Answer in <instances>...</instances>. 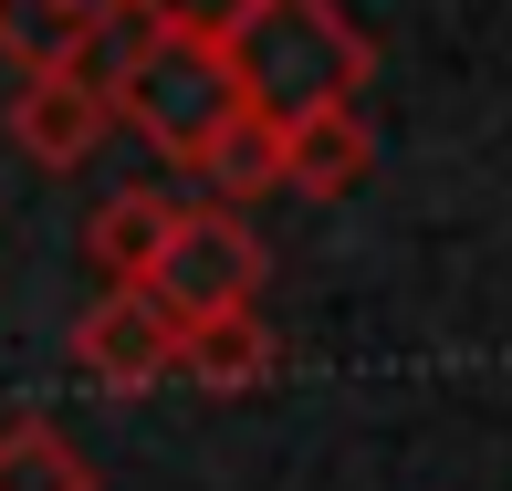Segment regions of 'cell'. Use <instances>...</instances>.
Listing matches in <instances>:
<instances>
[{
  "mask_svg": "<svg viewBox=\"0 0 512 491\" xmlns=\"http://www.w3.org/2000/svg\"><path fill=\"white\" fill-rule=\"evenodd\" d=\"M105 136H115L105 63H21V84H11V147L32 157L42 178L95 168V147H105Z\"/></svg>",
  "mask_w": 512,
  "mask_h": 491,
  "instance_id": "cell-4",
  "label": "cell"
},
{
  "mask_svg": "<svg viewBox=\"0 0 512 491\" xmlns=\"http://www.w3.org/2000/svg\"><path fill=\"white\" fill-rule=\"evenodd\" d=\"M230 11H241V0H126V21H147V32H199V42H220Z\"/></svg>",
  "mask_w": 512,
  "mask_h": 491,
  "instance_id": "cell-12",
  "label": "cell"
},
{
  "mask_svg": "<svg viewBox=\"0 0 512 491\" xmlns=\"http://www.w3.org/2000/svg\"><path fill=\"white\" fill-rule=\"evenodd\" d=\"M0 491H95V460L53 418H11L0 429Z\"/></svg>",
  "mask_w": 512,
  "mask_h": 491,
  "instance_id": "cell-11",
  "label": "cell"
},
{
  "mask_svg": "<svg viewBox=\"0 0 512 491\" xmlns=\"http://www.w3.org/2000/svg\"><path fill=\"white\" fill-rule=\"evenodd\" d=\"M366 168H377V136H366L356 105L283 115V189H304V199H345V189H366Z\"/></svg>",
  "mask_w": 512,
  "mask_h": 491,
  "instance_id": "cell-6",
  "label": "cell"
},
{
  "mask_svg": "<svg viewBox=\"0 0 512 491\" xmlns=\"http://www.w3.org/2000/svg\"><path fill=\"white\" fill-rule=\"evenodd\" d=\"M262 230L241 220V209H178V230H168V251H157V272H147V293L168 303L178 324H199V314H230V303H262Z\"/></svg>",
  "mask_w": 512,
  "mask_h": 491,
  "instance_id": "cell-3",
  "label": "cell"
},
{
  "mask_svg": "<svg viewBox=\"0 0 512 491\" xmlns=\"http://www.w3.org/2000/svg\"><path fill=\"white\" fill-rule=\"evenodd\" d=\"M220 63L241 84V105H262L283 126L314 105H356L377 74V42L345 21V0H241L220 32Z\"/></svg>",
  "mask_w": 512,
  "mask_h": 491,
  "instance_id": "cell-1",
  "label": "cell"
},
{
  "mask_svg": "<svg viewBox=\"0 0 512 491\" xmlns=\"http://www.w3.org/2000/svg\"><path fill=\"white\" fill-rule=\"evenodd\" d=\"M168 230H178V199L168 189H115L95 220H84V251H95L105 283H147L157 251H168Z\"/></svg>",
  "mask_w": 512,
  "mask_h": 491,
  "instance_id": "cell-10",
  "label": "cell"
},
{
  "mask_svg": "<svg viewBox=\"0 0 512 491\" xmlns=\"http://www.w3.org/2000/svg\"><path fill=\"white\" fill-rule=\"evenodd\" d=\"M105 105H115V126H136L157 157L189 168L209 136H220V115H241V84H230L220 42L126 21V42H105Z\"/></svg>",
  "mask_w": 512,
  "mask_h": 491,
  "instance_id": "cell-2",
  "label": "cell"
},
{
  "mask_svg": "<svg viewBox=\"0 0 512 491\" xmlns=\"http://www.w3.org/2000/svg\"><path fill=\"white\" fill-rule=\"evenodd\" d=\"M272 366H283V345H272L262 303H230V314L178 324V377H199L209 397H241V387H262Z\"/></svg>",
  "mask_w": 512,
  "mask_h": 491,
  "instance_id": "cell-8",
  "label": "cell"
},
{
  "mask_svg": "<svg viewBox=\"0 0 512 491\" xmlns=\"http://www.w3.org/2000/svg\"><path fill=\"white\" fill-rule=\"evenodd\" d=\"M189 178L220 209H241V199H262V189H283V126H272L262 105H241V115H220V136L189 157Z\"/></svg>",
  "mask_w": 512,
  "mask_h": 491,
  "instance_id": "cell-9",
  "label": "cell"
},
{
  "mask_svg": "<svg viewBox=\"0 0 512 491\" xmlns=\"http://www.w3.org/2000/svg\"><path fill=\"white\" fill-rule=\"evenodd\" d=\"M74 366L95 387H115V397H147L157 377H178V314L147 283H105L74 314Z\"/></svg>",
  "mask_w": 512,
  "mask_h": 491,
  "instance_id": "cell-5",
  "label": "cell"
},
{
  "mask_svg": "<svg viewBox=\"0 0 512 491\" xmlns=\"http://www.w3.org/2000/svg\"><path fill=\"white\" fill-rule=\"evenodd\" d=\"M115 32H126V0H0L11 63H105Z\"/></svg>",
  "mask_w": 512,
  "mask_h": 491,
  "instance_id": "cell-7",
  "label": "cell"
}]
</instances>
